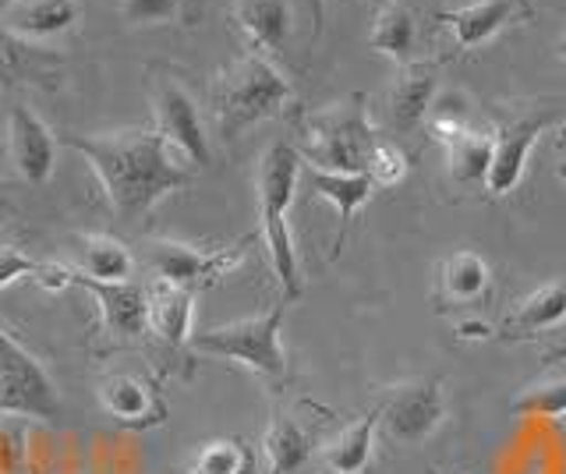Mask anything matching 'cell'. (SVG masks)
Here are the masks:
<instances>
[{"mask_svg": "<svg viewBox=\"0 0 566 474\" xmlns=\"http://www.w3.org/2000/svg\"><path fill=\"white\" fill-rule=\"evenodd\" d=\"M556 120V110H538L531 117H521L513 120L510 128H503L495 135L492 143V167H489V178H485V188L492 191L495 199L510 196L513 188L521 185L524 178V167H527V156L535 149L538 135Z\"/></svg>", "mask_w": 566, "mask_h": 474, "instance_id": "cell-10", "label": "cell"}, {"mask_svg": "<svg viewBox=\"0 0 566 474\" xmlns=\"http://www.w3.org/2000/svg\"><path fill=\"white\" fill-rule=\"evenodd\" d=\"M531 14H535L531 0H474L468 8L439 11V25L453 32L457 50H478L492 36H500L506 25L527 22Z\"/></svg>", "mask_w": 566, "mask_h": 474, "instance_id": "cell-11", "label": "cell"}, {"mask_svg": "<svg viewBox=\"0 0 566 474\" xmlns=\"http://www.w3.org/2000/svg\"><path fill=\"white\" fill-rule=\"evenodd\" d=\"M379 143L368 120L365 96H347L333 107H323L301 120V143L294 146L301 160L323 170L365 173L368 152Z\"/></svg>", "mask_w": 566, "mask_h": 474, "instance_id": "cell-4", "label": "cell"}, {"mask_svg": "<svg viewBox=\"0 0 566 474\" xmlns=\"http://www.w3.org/2000/svg\"><path fill=\"white\" fill-rule=\"evenodd\" d=\"M283 312H287V302L280 297L270 312L252 315V319H238V323H227L206 333H191V347L209 358L238 361L255 376L283 379L287 376V355H283V344H280Z\"/></svg>", "mask_w": 566, "mask_h": 474, "instance_id": "cell-5", "label": "cell"}, {"mask_svg": "<svg viewBox=\"0 0 566 474\" xmlns=\"http://www.w3.org/2000/svg\"><path fill=\"white\" fill-rule=\"evenodd\" d=\"M149 99L156 114V131L167 138V146L181 156L188 167H209V138L202 114L195 107L191 93L181 85V78L170 72H149Z\"/></svg>", "mask_w": 566, "mask_h": 474, "instance_id": "cell-7", "label": "cell"}, {"mask_svg": "<svg viewBox=\"0 0 566 474\" xmlns=\"http://www.w3.org/2000/svg\"><path fill=\"white\" fill-rule=\"evenodd\" d=\"M429 474H436V471H429Z\"/></svg>", "mask_w": 566, "mask_h": 474, "instance_id": "cell-38", "label": "cell"}, {"mask_svg": "<svg viewBox=\"0 0 566 474\" xmlns=\"http://www.w3.org/2000/svg\"><path fill=\"white\" fill-rule=\"evenodd\" d=\"M132 252L124 249L117 238L88 234L85 238V276L99 280V284H124L132 276Z\"/></svg>", "mask_w": 566, "mask_h": 474, "instance_id": "cell-28", "label": "cell"}, {"mask_svg": "<svg viewBox=\"0 0 566 474\" xmlns=\"http://www.w3.org/2000/svg\"><path fill=\"white\" fill-rule=\"evenodd\" d=\"M43 270H46V262L25 255L18 244H0V287H8V284H14V280H22V276L35 280Z\"/></svg>", "mask_w": 566, "mask_h": 474, "instance_id": "cell-31", "label": "cell"}, {"mask_svg": "<svg viewBox=\"0 0 566 474\" xmlns=\"http://www.w3.org/2000/svg\"><path fill=\"white\" fill-rule=\"evenodd\" d=\"M25 78V67H22V57H18V50H11V36L4 29H0V85H14Z\"/></svg>", "mask_w": 566, "mask_h": 474, "instance_id": "cell-32", "label": "cell"}, {"mask_svg": "<svg viewBox=\"0 0 566 474\" xmlns=\"http://www.w3.org/2000/svg\"><path fill=\"white\" fill-rule=\"evenodd\" d=\"M149 329L167 347L191 344V319H195V294L185 287L153 280L149 284Z\"/></svg>", "mask_w": 566, "mask_h": 474, "instance_id": "cell-20", "label": "cell"}, {"mask_svg": "<svg viewBox=\"0 0 566 474\" xmlns=\"http://www.w3.org/2000/svg\"><path fill=\"white\" fill-rule=\"evenodd\" d=\"M67 149L82 152L106 191L114 217L138 227L170 191L191 185L188 164L177 160L156 128H124L106 135H64Z\"/></svg>", "mask_w": 566, "mask_h": 474, "instance_id": "cell-1", "label": "cell"}, {"mask_svg": "<svg viewBox=\"0 0 566 474\" xmlns=\"http://www.w3.org/2000/svg\"><path fill=\"white\" fill-rule=\"evenodd\" d=\"M382 4H389V0H382Z\"/></svg>", "mask_w": 566, "mask_h": 474, "instance_id": "cell-37", "label": "cell"}, {"mask_svg": "<svg viewBox=\"0 0 566 474\" xmlns=\"http://www.w3.org/2000/svg\"><path fill=\"white\" fill-rule=\"evenodd\" d=\"M255 450L244 439H212L195 450L188 474H255Z\"/></svg>", "mask_w": 566, "mask_h": 474, "instance_id": "cell-26", "label": "cell"}, {"mask_svg": "<svg viewBox=\"0 0 566 474\" xmlns=\"http://www.w3.org/2000/svg\"><path fill=\"white\" fill-rule=\"evenodd\" d=\"M365 178L376 185V188H394L407 178V156L394 146L379 138L376 146L368 152V164H365Z\"/></svg>", "mask_w": 566, "mask_h": 474, "instance_id": "cell-29", "label": "cell"}, {"mask_svg": "<svg viewBox=\"0 0 566 474\" xmlns=\"http://www.w3.org/2000/svg\"><path fill=\"white\" fill-rule=\"evenodd\" d=\"M297 181H301V152L291 143H273L262 152L259 164V220H262V238L265 249H270L273 273L280 280L283 302L287 305L297 302L301 291H305L291 223H287Z\"/></svg>", "mask_w": 566, "mask_h": 474, "instance_id": "cell-2", "label": "cell"}, {"mask_svg": "<svg viewBox=\"0 0 566 474\" xmlns=\"http://www.w3.org/2000/svg\"><path fill=\"white\" fill-rule=\"evenodd\" d=\"M185 14V0H120V19L132 25H164Z\"/></svg>", "mask_w": 566, "mask_h": 474, "instance_id": "cell-30", "label": "cell"}, {"mask_svg": "<svg viewBox=\"0 0 566 474\" xmlns=\"http://www.w3.org/2000/svg\"><path fill=\"white\" fill-rule=\"evenodd\" d=\"M82 22V0H4L0 29L11 40L40 43L64 36Z\"/></svg>", "mask_w": 566, "mask_h": 474, "instance_id": "cell-13", "label": "cell"}, {"mask_svg": "<svg viewBox=\"0 0 566 474\" xmlns=\"http://www.w3.org/2000/svg\"><path fill=\"white\" fill-rule=\"evenodd\" d=\"M489 287V266L478 252H450L436 270V294L447 305H468L474 297H482Z\"/></svg>", "mask_w": 566, "mask_h": 474, "instance_id": "cell-22", "label": "cell"}, {"mask_svg": "<svg viewBox=\"0 0 566 474\" xmlns=\"http://www.w3.org/2000/svg\"><path fill=\"white\" fill-rule=\"evenodd\" d=\"M566 319V284H542L513 308L506 329L517 333H545Z\"/></svg>", "mask_w": 566, "mask_h": 474, "instance_id": "cell-25", "label": "cell"}, {"mask_svg": "<svg viewBox=\"0 0 566 474\" xmlns=\"http://www.w3.org/2000/svg\"><path fill=\"white\" fill-rule=\"evenodd\" d=\"M71 284L85 287L99 302L103 329L111 333V337L135 340L149 329V294H146V287L132 284V280H124V284H99V280L85 276L78 270H71Z\"/></svg>", "mask_w": 566, "mask_h": 474, "instance_id": "cell-12", "label": "cell"}, {"mask_svg": "<svg viewBox=\"0 0 566 474\" xmlns=\"http://www.w3.org/2000/svg\"><path fill=\"white\" fill-rule=\"evenodd\" d=\"M513 418H563L566 414V368L545 372L542 379L527 382L524 390L510 400Z\"/></svg>", "mask_w": 566, "mask_h": 474, "instance_id": "cell-27", "label": "cell"}, {"mask_svg": "<svg viewBox=\"0 0 566 474\" xmlns=\"http://www.w3.org/2000/svg\"><path fill=\"white\" fill-rule=\"evenodd\" d=\"M301 178H305L312 196H318V199H326V202L336 206V213H340V241H344L347 223L354 220L358 209H365V202L371 199L376 185H371L365 173L323 170V167H312L305 160H301ZM340 241H336V244H340Z\"/></svg>", "mask_w": 566, "mask_h": 474, "instance_id": "cell-18", "label": "cell"}, {"mask_svg": "<svg viewBox=\"0 0 566 474\" xmlns=\"http://www.w3.org/2000/svg\"><path fill=\"white\" fill-rule=\"evenodd\" d=\"M376 425H379V408L358 421H350L329 443H323V450H318V474H365L371 461Z\"/></svg>", "mask_w": 566, "mask_h": 474, "instance_id": "cell-19", "label": "cell"}, {"mask_svg": "<svg viewBox=\"0 0 566 474\" xmlns=\"http://www.w3.org/2000/svg\"><path fill=\"white\" fill-rule=\"evenodd\" d=\"M11 164L29 185H46L53 173V160H57V143H53L50 128L35 117L29 107L14 103L11 107Z\"/></svg>", "mask_w": 566, "mask_h": 474, "instance_id": "cell-15", "label": "cell"}, {"mask_svg": "<svg viewBox=\"0 0 566 474\" xmlns=\"http://www.w3.org/2000/svg\"><path fill=\"white\" fill-rule=\"evenodd\" d=\"M212 117L223 138H234L244 128L283 114L291 103V82L280 75V67L262 54H241L212 78L209 89Z\"/></svg>", "mask_w": 566, "mask_h": 474, "instance_id": "cell-3", "label": "cell"}, {"mask_svg": "<svg viewBox=\"0 0 566 474\" xmlns=\"http://www.w3.org/2000/svg\"><path fill=\"white\" fill-rule=\"evenodd\" d=\"M492 143L495 138L485 131L464 128L447 143V170L457 185H485L492 167Z\"/></svg>", "mask_w": 566, "mask_h": 474, "instance_id": "cell-24", "label": "cell"}, {"mask_svg": "<svg viewBox=\"0 0 566 474\" xmlns=\"http://www.w3.org/2000/svg\"><path fill=\"white\" fill-rule=\"evenodd\" d=\"M244 259V244H234V249H195V244L185 241H167L156 238L146 249V266L156 273V280L185 291H199L223 280L227 273H234Z\"/></svg>", "mask_w": 566, "mask_h": 474, "instance_id": "cell-9", "label": "cell"}, {"mask_svg": "<svg viewBox=\"0 0 566 474\" xmlns=\"http://www.w3.org/2000/svg\"><path fill=\"white\" fill-rule=\"evenodd\" d=\"M262 446L265 461H270V474H297L315 453V429L305 425L297 414L276 411L270 429H265Z\"/></svg>", "mask_w": 566, "mask_h": 474, "instance_id": "cell-17", "label": "cell"}, {"mask_svg": "<svg viewBox=\"0 0 566 474\" xmlns=\"http://www.w3.org/2000/svg\"><path fill=\"white\" fill-rule=\"evenodd\" d=\"M436 103V72L432 64H407L397 85L394 96H389V110H394V125L400 131H411L415 125H421L424 114L432 110Z\"/></svg>", "mask_w": 566, "mask_h": 474, "instance_id": "cell-23", "label": "cell"}, {"mask_svg": "<svg viewBox=\"0 0 566 474\" xmlns=\"http://www.w3.org/2000/svg\"><path fill=\"white\" fill-rule=\"evenodd\" d=\"M99 400L117 421L128 425H149V421H164V403L156 400V386H149L142 376L114 372L99 379Z\"/></svg>", "mask_w": 566, "mask_h": 474, "instance_id": "cell-16", "label": "cell"}, {"mask_svg": "<svg viewBox=\"0 0 566 474\" xmlns=\"http://www.w3.org/2000/svg\"><path fill=\"white\" fill-rule=\"evenodd\" d=\"M556 54H559V57H563V61H566V36H563V40H559V43H556Z\"/></svg>", "mask_w": 566, "mask_h": 474, "instance_id": "cell-34", "label": "cell"}, {"mask_svg": "<svg viewBox=\"0 0 566 474\" xmlns=\"http://www.w3.org/2000/svg\"><path fill=\"white\" fill-rule=\"evenodd\" d=\"M0 206H8V199H4V188H0Z\"/></svg>", "mask_w": 566, "mask_h": 474, "instance_id": "cell-36", "label": "cell"}, {"mask_svg": "<svg viewBox=\"0 0 566 474\" xmlns=\"http://www.w3.org/2000/svg\"><path fill=\"white\" fill-rule=\"evenodd\" d=\"M442 418H447L442 382L429 376L389 386L379 403L382 432L397 446H421L442 425Z\"/></svg>", "mask_w": 566, "mask_h": 474, "instance_id": "cell-8", "label": "cell"}, {"mask_svg": "<svg viewBox=\"0 0 566 474\" xmlns=\"http://www.w3.org/2000/svg\"><path fill=\"white\" fill-rule=\"evenodd\" d=\"M415 46H418V22H415L411 8L389 0V4L379 8L376 22H371L368 50L386 54L389 61H397L400 67H407V64H415Z\"/></svg>", "mask_w": 566, "mask_h": 474, "instance_id": "cell-21", "label": "cell"}, {"mask_svg": "<svg viewBox=\"0 0 566 474\" xmlns=\"http://www.w3.org/2000/svg\"><path fill=\"white\" fill-rule=\"evenodd\" d=\"M559 170H563V181H566V128H563V138H559Z\"/></svg>", "mask_w": 566, "mask_h": 474, "instance_id": "cell-33", "label": "cell"}, {"mask_svg": "<svg viewBox=\"0 0 566 474\" xmlns=\"http://www.w3.org/2000/svg\"><path fill=\"white\" fill-rule=\"evenodd\" d=\"M0 414L61 421L64 400L43 361L0 326Z\"/></svg>", "mask_w": 566, "mask_h": 474, "instance_id": "cell-6", "label": "cell"}, {"mask_svg": "<svg viewBox=\"0 0 566 474\" xmlns=\"http://www.w3.org/2000/svg\"><path fill=\"white\" fill-rule=\"evenodd\" d=\"M238 32L252 46V54H280L294 36V0H234L230 8Z\"/></svg>", "mask_w": 566, "mask_h": 474, "instance_id": "cell-14", "label": "cell"}, {"mask_svg": "<svg viewBox=\"0 0 566 474\" xmlns=\"http://www.w3.org/2000/svg\"><path fill=\"white\" fill-rule=\"evenodd\" d=\"M191 4V14H195V4H199V0H185V8Z\"/></svg>", "mask_w": 566, "mask_h": 474, "instance_id": "cell-35", "label": "cell"}]
</instances>
